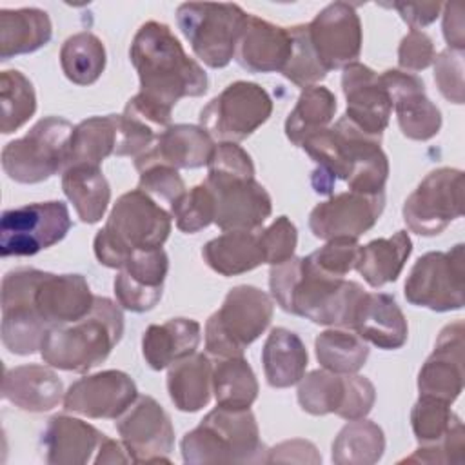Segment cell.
Here are the masks:
<instances>
[{
  "instance_id": "obj_12",
  "label": "cell",
  "mask_w": 465,
  "mask_h": 465,
  "mask_svg": "<svg viewBox=\"0 0 465 465\" xmlns=\"http://www.w3.org/2000/svg\"><path fill=\"white\" fill-rule=\"evenodd\" d=\"M73 222L64 202H38L2 213L0 252L33 256L65 238Z\"/></svg>"
},
{
  "instance_id": "obj_3",
  "label": "cell",
  "mask_w": 465,
  "mask_h": 465,
  "mask_svg": "<svg viewBox=\"0 0 465 465\" xmlns=\"http://www.w3.org/2000/svg\"><path fill=\"white\" fill-rule=\"evenodd\" d=\"M269 287L285 312L320 325L347 329H351L356 303L365 292L358 282L316 271L305 256H292L271 265Z\"/></svg>"
},
{
  "instance_id": "obj_47",
  "label": "cell",
  "mask_w": 465,
  "mask_h": 465,
  "mask_svg": "<svg viewBox=\"0 0 465 465\" xmlns=\"http://www.w3.org/2000/svg\"><path fill=\"white\" fill-rule=\"evenodd\" d=\"M171 214L176 227L183 232H198L214 222V200L205 183L194 185L193 189L180 194L171 203Z\"/></svg>"
},
{
  "instance_id": "obj_55",
  "label": "cell",
  "mask_w": 465,
  "mask_h": 465,
  "mask_svg": "<svg viewBox=\"0 0 465 465\" xmlns=\"http://www.w3.org/2000/svg\"><path fill=\"white\" fill-rule=\"evenodd\" d=\"M436 51L430 36L420 29H411L400 42L398 64L407 73H416L427 69L434 64Z\"/></svg>"
},
{
  "instance_id": "obj_15",
  "label": "cell",
  "mask_w": 465,
  "mask_h": 465,
  "mask_svg": "<svg viewBox=\"0 0 465 465\" xmlns=\"http://www.w3.org/2000/svg\"><path fill=\"white\" fill-rule=\"evenodd\" d=\"M463 214V173L440 167L430 171L403 203L407 227L421 236L440 234Z\"/></svg>"
},
{
  "instance_id": "obj_39",
  "label": "cell",
  "mask_w": 465,
  "mask_h": 465,
  "mask_svg": "<svg viewBox=\"0 0 465 465\" xmlns=\"http://www.w3.org/2000/svg\"><path fill=\"white\" fill-rule=\"evenodd\" d=\"M336 113V96L323 85L305 87L294 109L285 120V134L294 145H302L305 138L325 129Z\"/></svg>"
},
{
  "instance_id": "obj_27",
  "label": "cell",
  "mask_w": 465,
  "mask_h": 465,
  "mask_svg": "<svg viewBox=\"0 0 465 465\" xmlns=\"http://www.w3.org/2000/svg\"><path fill=\"white\" fill-rule=\"evenodd\" d=\"M351 329L378 349H400L407 341V320L396 300L385 292H363L356 303Z\"/></svg>"
},
{
  "instance_id": "obj_40",
  "label": "cell",
  "mask_w": 465,
  "mask_h": 465,
  "mask_svg": "<svg viewBox=\"0 0 465 465\" xmlns=\"http://www.w3.org/2000/svg\"><path fill=\"white\" fill-rule=\"evenodd\" d=\"M314 351L320 365L336 374H354L369 358L365 340L347 327L320 332L314 340Z\"/></svg>"
},
{
  "instance_id": "obj_29",
  "label": "cell",
  "mask_w": 465,
  "mask_h": 465,
  "mask_svg": "<svg viewBox=\"0 0 465 465\" xmlns=\"http://www.w3.org/2000/svg\"><path fill=\"white\" fill-rule=\"evenodd\" d=\"M64 396L60 376L45 365H20L5 371L2 380V398L27 412H45L54 409Z\"/></svg>"
},
{
  "instance_id": "obj_53",
  "label": "cell",
  "mask_w": 465,
  "mask_h": 465,
  "mask_svg": "<svg viewBox=\"0 0 465 465\" xmlns=\"http://www.w3.org/2000/svg\"><path fill=\"white\" fill-rule=\"evenodd\" d=\"M138 189H142L149 196L165 200L167 203H173L180 194L187 191L178 171L167 165H151L140 171Z\"/></svg>"
},
{
  "instance_id": "obj_13",
  "label": "cell",
  "mask_w": 465,
  "mask_h": 465,
  "mask_svg": "<svg viewBox=\"0 0 465 465\" xmlns=\"http://www.w3.org/2000/svg\"><path fill=\"white\" fill-rule=\"evenodd\" d=\"M45 271L22 267L9 271L2 280V343L13 354L40 351L47 325L38 316L33 296Z\"/></svg>"
},
{
  "instance_id": "obj_8",
  "label": "cell",
  "mask_w": 465,
  "mask_h": 465,
  "mask_svg": "<svg viewBox=\"0 0 465 465\" xmlns=\"http://www.w3.org/2000/svg\"><path fill=\"white\" fill-rule=\"evenodd\" d=\"M272 300L254 285L232 287L205 323V349L214 358L243 356L272 320Z\"/></svg>"
},
{
  "instance_id": "obj_43",
  "label": "cell",
  "mask_w": 465,
  "mask_h": 465,
  "mask_svg": "<svg viewBox=\"0 0 465 465\" xmlns=\"http://www.w3.org/2000/svg\"><path fill=\"white\" fill-rule=\"evenodd\" d=\"M0 131L9 134L20 129L36 111V94L31 80L16 71L7 69L0 74Z\"/></svg>"
},
{
  "instance_id": "obj_35",
  "label": "cell",
  "mask_w": 465,
  "mask_h": 465,
  "mask_svg": "<svg viewBox=\"0 0 465 465\" xmlns=\"http://www.w3.org/2000/svg\"><path fill=\"white\" fill-rule=\"evenodd\" d=\"M213 365L202 352H194L169 365L167 391L174 407L182 412H196L205 407L213 392Z\"/></svg>"
},
{
  "instance_id": "obj_59",
  "label": "cell",
  "mask_w": 465,
  "mask_h": 465,
  "mask_svg": "<svg viewBox=\"0 0 465 465\" xmlns=\"http://www.w3.org/2000/svg\"><path fill=\"white\" fill-rule=\"evenodd\" d=\"M93 461L96 465H100V463H129L131 458L122 441H114L105 436L102 440V443L98 447V454Z\"/></svg>"
},
{
  "instance_id": "obj_44",
  "label": "cell",
  "mask_w": 465,
  "mask_h": 465,
  "mask_svg": "<svg viewBox=\"0 0 465 465\" xmlns=\"http://www.w3.org/2000/svg\"><path fill=\"white\" fill-rule=\"evenodd\" d=\"M296 396L300 407L312 416L336 414L345 400V374H336L327 369L311 371L298 381Z\"/></svg>"
},
{
  "instance_id": "obj_26",
  "label": "cell",
  "mask_w": 465,
  "mask_h": 465,
  "mask_svg": "<svg viewBox=\"0 0 465 465\" xmlns=\"http://www.w3.org/2000/svg\"><path fill=\"white\" fill-rule=\"evenodd\" d=\"M35 309L47 327L84 318L94 303V296L82 274L44 272L35 296Z\"/></svg>"
},
{
  "instance_id": "obj_28",
  "label": "cell",
  "mask_w": 465,
  "mask_h": 465,
  "mask_svg": "<svg viewBox=\"0 0 465 465\" xmlns=\"http://www.w3.org/2000/svg\"><path fill=\"white\" fill-rule=\"evenodd\" d=\"M104 438L105 434L87 421L56 414L47 421L40 445L44 460L51 465H84L98 450Z\"/></svg>"
},
{
  "instance_id": "obj_54",
  "label": "cell",
  "mask_w": 465,
  "mask_h": 465,
  "mask_svg": "<svg viewBox=\"0 0 465 465\" xmlns=\"http://www.w3.org/2000/svg\"><path fill=\"white\" fill-rule=\"evenodd\" d=\"M376 400V389L372 381L360 374H345V400L336 412L343 420L365 418Z\"/></svg>"
},
{
  "instance_id": "obj_32",
  "label": "cell",
  "mask_w": 465,
  "mask_h": 465,
  "mask_svg": "<svg viewBox=\"0 0 465 465\" xmlns=\"http://www.w3.org/2000/svg\"><path fill=\"white\" fill-rule=\"evenodd\" d=\"M51 36L53 25L45 11L36 7L0 11V60L33 53L49 44Z\"/></svg>"
},
{
  "instance_id": "obj_48",
  "label": "cell",
  "mask_w": 465,
  "mask_h": 465,
  "mask_svg": "<svg viewBox=\"0 0 465 465\" xmlns=\"http://www.w3.org/2000/svg\"><path fill=\"white\" fill-rule=\"evenodd\" d=\"M162 131L149 124L145 118L124 109L118 114V131H116V156H142L147 149L153 147Z\"/></svg>"
},
{
  "instance_id": "obj_45",
  "label": "cell",
  "mask_w": 465,
  "mask_h": 465,
  "mask_svg": "<svg viewBox=\"0 0 465 465\" xmlns=\"http://www.w3.org/2000/svg\"><path fill=\"white\" fill-rule=\"evenodd\" d=\"M460 421V416L450 411L449 403L434 398L420 396L411 411L412 432L420 445L441 440Z\"/></svg>"
},
{
  "instance_id": "obj_51",
  "label": "cell",
  "mask_w": 465,
  "mask_h": 465,
  "mask_svg": "<svg viewBox=\"0 0 465 465\" xmlns=\"http://www.w3.org/2000/svg\"><path fill=\"white\" fill-rule=\"evenodd\" d=\"M260 242L263 247L265 263H282L294 256L298 243L296 225L287 216H278L269 227L260 231Z\"/></svg>"
},
{
  "instance_id": "obj_24",
  "label": "cell",
  "mask_w": 465,
  "mask_h": 465,
  "mask_svg": "<svg viewBox=\"0 0 465 465\" xmlns=\"http://www.w3.org/2000/svg\"><path fill=\"white\" fill-rule=\"evenodd\" d=\"M214 147V140L200 125L174 124L158 134L151 149L134 158V167L138 173L151 165L196 169L209 163Z\"/></svg>"
},
{
  "instance_id": "obj_20",
  "label": "cell",
  "mask_w": 465,
  "mask_h": 465,
  "mask_svg": "<svg viewBox=\"0 0 465 465\" xmlns=\"http://www.w3.org/2000/svg\"><path fill=\"white\" fill-rule=\"evenodd\" d=\"M465 325L461 320L441 329L432 354L418 372L420 396L452 403L463 391Z\"/></svg>"
},
{
  "instance_id": "obj_30",
  "label": "cell",
  "mask_w": 465,
  "mask_h": 465,
  "mask_svg": "<svg viewBox=\"0 0 465 465\" xmlns=\"http://www.w3.org/2000/svg\"><path fill=\"white\" fill-rule=\"evenodd\" d=\"M198 343L200 323L191 318H173L145 329L142 336V354L151 369L162 371L194 354Z\"/></svg>"
},
{
  "instance_id": "obj_10",
  "label": "cell",
  "mask_w": 465,
  "mask_h": 465,
  "mask_svg": "<svg viewBox=\"0 0 465 465\" xmlns=\"http://www.w3.org/2000/svg\"><path fill=\"white\" fill-rule=\"evenodd\" d=\"M245 18L247 13L238 4L185 2L176 9L180 31L194 54L213 69L232 60Z\"/></svg>"
},
{
  "instance_id": "obj_14",
  "label": "cell",
  "mask_w": 465,
  "mask_h": 465,
  "mask_svg": "<svg viewBox=\"0 0 465 465\" xmlns=\"http://www.w3.org/2000/svg\"><path fill=\"white\" fill-rule=\"evenodd\" d=\"M409 303L436 312L463 307V243L450 251H430L416 260L407 282Z\"/></svg>"
},
{
  "instance_id": "obj_42",
  "label": "cell",
  "mask_w": 465,
  "mask_h": 465,
  "mask_svg": "<svg viewBox=\"0 0 465 465\" xmlns=\"http://www.w3.org/2000/svg\"><path fill=\"white\" fill-rule=\"evenodd\" d=\"M105 60L102 40L89 31L69 36L60 49L62 71L76 85L94 84L105 69Z\"/></svg>"
},
{
  "instance_id": "obj_34",
  "label": "cell",
  "mask_w": 465,
  "mask_h": 465,
  "mask_svg": "<svg viewBox=\"0 0 465 465\" xmlns=\"http://www.w3.org/2000/svg\"><path fill=\"white\" fill-rule=\"evenodd\" d=\"M62 189L84 223H96L107 211L111 187L98 165L74 163L62 171Z\"/></svg>"
},
{
  "instance_id": "obj_9",
  "label": "cell",
  "mask_w": 465,
  "mask_h": 465,
  "mask_svg": "<svg viewBox=\"0 0 465 465\" xmlns=\"http://www.w3.org/2000/svg\"><path fill=\"white\" fill-rule=\"evenodd\" d=\"M73 125L58 116L38 120L2 149V169L18 183H38L65 169Z\"/></svg>"
},
{
  "instance_id": "obj_41",
  "label": "cell",
  "mask_w": 465,
  "mask_h": 465,
  "mask_svg": "<svg viewBox=\"0 0 465 465\" xmlns=\"http://www.w3.org/2000/svg\"><path fill=\"white\" fill-rule=\"evenodd\" d=\"M385 450V436L374 421L351 420L332 443V461L336 465H372Z\"/></svg>"
},
{
  "instance_id": "obj_22",
  "label": "cell",
  "mask_w": 465,
  "mask_h": 465,
  "mask_svg": "<svg viewBox=\"0 0 465 465\" xmlns=\"http://www.w3.org/2000/svg\"><path fill=\"white\" fill-rule=\"evenodd\" d=\"M341 89L347 100L345 116L363 133L381 136L389 125L392 102L380 74L360 62H352L343 67Z\"/></svg>"
},
{
  "instance_id": "obj_46",
  "label": "cell",
  "mask_w": 465,
  "mask_h": 465,
  "mask_svg": "<svg viewBox=\"0 0 465 465\" xmlns=\"http://www.w3.org/2000/svg\"><path fill=\"white\" fill-rule=\"evenodd\" d=\"M289 31L292 38V53L285 67L282 69V74L303 89L309 85H316V82L327 76V71L322 67V64L318 62L312 51V45L307 35V24L289 27Z\"/></svg>"
},
{
  "instance_id": "obj_36",
  "label": "cell",
  "mask_w": 465,
  "mask_h": 465,
  "mask_svg": "<svg viewBox=\"0 0 465 465\" xmlns=\"http://www.w3.org/2000/svg\"><path fill=\"white\" fill-rule=\"evenodd\" d=\"M411 251L409 232L398 231L389 238H378L361 245L354 269L371 287H381L398 280Z\"/></svg>"
},
{
  "instance_id": "obj_19",
  "label": "cell",
  "mask_w": 465,
  "mask_h": 465,
  "mask_svg": "<svg viewBox=\"0 0 465 465\" xmlns=\"http://www.w3.org/2000/svg\"><path fill=\"white\" fill-rule=\"evenodd\" d=\"M138 398L136 383L122 371H102L74 381L64 394V409L87 418H120Z\"/></svg>"
},
{
  "instance_id": "obj_1",
  "label": "cell",
  "mask_w": 465,
  "mask_h": 465,
  "mask_svg": "<svg viewBox=\"0 0 465 465\" xmlns=\"http://www.w3.org/2000/svg\"><path fill=\"white\" fill-rule=\"evenodd\" d=\"M129 58L138 73L140 91L124 109L145 118L156 129L171 125L173 107L180 98L202 96L207 74L173 35L169 25L149 20L136 31Z\"/></svg>"
},
{
  "instance_id": "obj_57",
  "label": "cell",
  "mask_w": 465,
  "mask_h": 465,
  "mask_svg": "<svg viewBox=\"0 0 465 465\" xmlns=\"http://www.w3.org/2000/svg\"><path fill=\"white\" fill-rule=\"evenodd\" d=\"M389 7H394L411 29H420L432 24L440 16L443 4L441 2H421V4L394 2Z\"/></svg>"
},
{
  "instance_id": "obj_37",
  "label": "cell",
  "mask_w": 465,
  "mask_h": 465,
  "mask_svg": "<svg viewBox=\"0 0 465 465\" xmlns=\"http://www.w3.org/2000/svg\"><path fill=\"white\" fill-rule=\"evenodd\" d=\"M116 131L118 114L91 116L87 120H82L73 129L65 167L74 163H89L100 167V163L109 154H114Z\"/></svg>"
},
{
  "instance_id": "obj_18",
  "label": "cell",
  "mask_w": 465,
  "mask_h": 465,
  "mask_svg": "<svg viewBox=\"0 0 465 465\" xmlns=\"http://www.w3.org/2000/svg\"><path fill=\"white\" fill-rule=\"evenodd\" d=\"M385 207V193L347 191L318 203L309 214V229L320 240L352 238L374 227Z\"/></svg>"
},
{
  "instance_id": "obj_17",
  "label": "cell",
  "mask_w": 465,
  "mask_h": 465,
  "mask_svg": "<svg viewBox=\"0 0 465 465\" xmlns=\"http://www.w3.org/2000/svg\"><path fill=\"white\" fill-rule=\"evenodd\" d=\"M312 51L329 73L356 62L361 51V22L354 5L334 2L307 24Z\"/></svg>"
},
{
  "instance_id": "obj_7",
  "label": "cell",
  "mask_w": 465,
  "mask_h": 465,
  "mask_svg": "<svg viewBox=\"0 0 465 465\" xmlns=\"http://www.w3.org/2000/svg\"><path fill=\"white\" fill-rule=\"evenodd\" d=\"M185 463H265V447L249 409L216 407L180 443Z\"/></svg>"
},
{
  "instance_id": "obj_31",
  "label": "cell",
  "mask_w": 465,
  "mask_h": 465,
  "mask_svg": "<svg viewBox=\"0 0 465 465\" xmlns=\"http://www.w3.org/2000/svg\"><path fill=\"white\" fill-rule=\"evenodd\" d=\"M203 262L222 276H236L265 263L260 231H223L202 249Z\"/></svg>"
},
{
  "instance_id": "obj_49",
  "label": "cell",
  "mask_w": 465,
  "mask_h": 465,
  "mask_svg": "<svg viewBox=\"0 0 465 465\" xmlns=\"http://www.w3.org/2000/svg\"><path fill=\"white\" fill-rule=\"evenodd\" d=\"M360 247L352 238H332L305 258L316 271L334 278H345L356 267Z\"/></svg>"
},
{
  "instance_id": "obj_23",
  "label": "cell",
  "mask_w": 465,
  "mask_h": 465,
  "mask_svg": "<svg viewBox=\"0 0 465 465\" xmlns=\"http://www.w3.org/2000/svg\"><path fill=\"white\" fill-rule=\"evenodd\" d=\"M167 271L169 258L162 247L134 251L113 283L118 305L133 312L151 311L162 298Z\"/></svg>"
},
{
  "instance_id": "obj_21",
  "label": "cell",
  "mask_w": 465,
  "mask_h": 465,
  "mask_svg": "<svg viewBox=\"0 0 465 465\" xmlns=\"http://www.w3.org/2000/svg\"><path fill=\"white\" fill-rule=\"evenodd\" d=\"M403 136L418 142L430 140L441 127L440 109L427 98L421 78L400 69H387L380 74Z\"/></svg>"
},
{
  "instance_id": "obj_38",
  "label": "cell",
  "mask_w": 465,
  "mask_h": 465,
  "mask_svg": "<svg viewBox=\"0 0 465 465\" xmlns=\"http://www.w3.org/2000/svg\"><path fill=\"white\" fill-rule=\"evenodd\" d=\"M211 381L218 407L249 409L258 396L256 376L243 356L216 358Z\"/></svg>"
},
{
  "instance_id": "obj_16",
  "label": "cell",
  "mask_w": 465,
  "mask_h": 465,
  "mask_svg": "<svg viewBox=\"0 0 465 465\" xmlns=\"http://www.w3.org/2000/svg\"><path fill=\"white\" fill-rule=\"evenodd\" d=\"M116 430L134 463L169 461L174 429L169 414L151 396H138L118 418Z\"/></svg>"
},
{
  "instance_id": "obj_5",
  "label": "cell",
  "mask_w": 465,
  "mask_h": 465,
  "mask_svg": "<svg viewBox=\"0 0 465 465\" xmlns=\"http://www.w3.org/2000/svg\"><path fill=\"white\" fill-rule=\"evenodd\" d=\"M122 334L120 307L105 296H94L93 309L84 318L47 329L40 354L54 369L87 372L111 354Z\"/></svg>"
},
{
  "instance_id": "obj_50",
  "label": "cell",
  "mask_w": 465,
  "mask_h": 465,
  "mask_svg": "<svg viewBox=\"0 0 465 465\" xmlns=\"http://www.w3.org/2000/svg\"><path fill=\"white\" fill-rule=\"evenodd\" d=\"M465 430L463 423H456L441 440L420 445L403 461L407 463H458L465 460Z\"/></svg>"
},
{
  "instance_id": "obj_56",
  "label": "cell",
  "mask_w": 465,
  "mask_h": 465,
  "mask_svg": "<svg viewBox=\"0 0 465 465\" xmlns=\"http://www.w3.org/2000/svg\"><path fill=\"white\" fill-rule=\"evenodd\" d=\"M274 461H296V463H320L322 456L316 452V447L307 440H287L267 450L265 463Z\"/></svg>"
},
{
  "instance_id": "obj_52",
  "label": "cell",
  "mask_w": 465,
  "mask_h": 465,
  "mask_svg": "<svg viewBox=\"0 0 465 465\" xmlns=\"http://www.w3.org/2000/svg\"><path fill=\"white\" fill-rule=\"evenodd\" d=\"M434 82L452 104H463V53L445 49L434 58Z\"/></svg>"
},
{
  "instance_id": "obj_6",
  "label": "cell",
  "mask_w": 465,
  "mask_h": 465,
  "mask_svg": "<svg viewBox=\"0 0 465 465\" xmlns=\"http://www.w3.org/2000/svg\"><path fill=\"white\" fill-rule=\"evenodd\" d=\"M169 232V213L142 189H133L116 200L93 247L102 265L120 269L134 251L160 249Z\"/></svg>"
},
{
  "instance_id": "obj_58",
  "label": "cell",
  "mask_w": 465,
  "mask_h": 465,
  "mask_svg": "<svg viewBox=\"0 0 465 465\" xmlns=\"http://www.w3.org/2000/svg\"><path fill=\"white\" fill-rule=\"evenodd\" d=\"M443 13V36L449 44V49L461 51L465 49V22H463V5L458 2L445 4Z\"/></svg>"
},
{
  "instance_id": "obj_33",
  "label": "cell",
  "mask_w": 465,
  "mask_h": 465,
  "mask_svg": "<svg viewBox=\"0 0 465 465\" xmlns=\"http://www.w3.org/2000/svg\"><path fill=\"white\" fill-rule=\"evenodd\" d=\"M307 349L298 334L274 327L262 349V363L267 383L276 389L296 385L307 369Z\"/></svg>"
},
{
  "instance_id": "obj_2",
  "label": "cell",
  "mask_w": 465,
  "mask_h": 465,
  "mask_svg": "<svg viewBox=\"0 0 465 465\" xmlns=\"http://www.w3.org/2000/svg\"><path fill=\"white\" fill-rule=\"evenodd\" d=\"M380 143L381 136L363 133L347 116L305 138L300 147L318 163L312 173L314 191L331 194L334 180H343L349 183V191L383 193L389 160Z\"/></svg>"
},
{
  "instance_id": "obj_25",
  "label": "cell",
  "mask_w": 465,
  "mask_h": 465,
  "mask_svg": "<svg viewBox=\"0 0 465 465\" xmlns=\"http://www.w3.org/2000/svg\"><path fill=\"white\" fill-rule=\"evenodd\" d=\"M291 53L292 38L289 27L247 13L234 49V58L243 69L251 73H282Z\"/></svg>"
},
{
  "instance_id": "obj_4",
  "label": "cell",
  "mask_w": 465,
  "mask_h": 465,
  "mask_svg": "<svg viewBox=\"0 0 465 465\" xmlns=\"http://www.w3.org/2000/svg\"><path fill=\"white\" fill-rule=\"evenodd\" d=\"M205 185L214 200V223L222 231H256L271 216L272 202L254 178L247 151L220 142L207 163Z\"/></svg>"
},
{
  "instance_id": "obj_11",
  "label": "cell",
  "mask_w": 465,
  "mask_h": 465,
  "mask_svg": "<svg viewBox=\"0 0 465 465\" xmlns=\"http://www.w3.org/2000/svg\"><path fill=\"white\" fill-rule=\"evenodd\" d=\"M272 113L269 93L254 84L238 80L229 84L200 111V127L218 142H242L251 136Z\"/></svg>"
}]
</instances>
